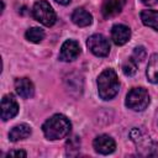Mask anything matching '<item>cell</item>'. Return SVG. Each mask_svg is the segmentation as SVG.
Returning <instances> with one entry per match:
<instances>
[{"label":"cell","instance_id":"obj_12","mask_svg":"<svg viewBox=\"0 0 158 158\" xmlns=\"http://www.w3.org/2000/svg\"><path fill=\"white\" fill-rule=\"evenodd\" d=\"M15 90L22 99H30L35 94V86L28 78H17L15 80Z\"/></svg>","mask_w":158,"mask_h":158},{"label":"cell","instance_id":"obj_10","mask_svg":"<svg viewBox=\"0 0 158 158\" xmlns=\"http://www.w3.org/2000/svg\"><path fill=\"white\" fill-rule=\"evenodd\" d=\"M130 37H131V30L126 25L117 23V25L112 26V28H111V38H112L115 44L122 46L126 42H128Z\"/></svg>","mask_w":158,"mask_h":158},{"label":"cell","instance_id":"obj_5","mask_svg":"<svg viewBox=\"0 0 158 158\" xmlns=\"http://www.w3.org/2000/svg\"><path fill=\"white\" fill-rule=\"evenodd\" d=\"M32 15L38 22H41L42 25L48 26V27L54 25V22L57 20L53 7L46 0H40V1L35 2L33 9H32Z\"/></svg>","mask_w":158,"mask_h":158},{"label":"cell","instance_id":"obj_20","mask_svg":"<svg viewBox=\"0 0 158 158\" xmlns=\"http://www.w3.org/2000/svg\"><path fill=\"white\" fill-rule=\"evenodd\" d=\"M132 58L138 63V62H142L144 58H146V49L144 47L142 46H138L133 49V53H132Z\"/></svg>","mask_w":158,"mask_h":158},{"label":"cell","instance_id":"obj_18","mask_svg":"<svg viewBox=\"0 0 158 158\" xmlns=\"http://www.w3.org/2000/svg\"><path fill=\"white\" fill-rule=\"evenodd\" d=\"M80 149V139L79 137L74 136L67 142V154L68 156H75Z\"/></svg>","mask_w":158,"mask_h":158},{"label":"cell","instance_id":"obj_15","mask_svg":"<svg viewBox=\"0 0 158 158\" xmlns=\"http://www.w3.org/2000/svg\"><path fill=\"white\" fill-rule=\"evenodd\" d=\"M148 81L153 84H158V53L151 56L148 65H147V72H146Z\"/></svg>","mask_w":158,"mask_h":158},{"label":"cell","instance_id":"obj_19","mask_svg":"<svg viewBox=\"0 0 158 158\" xmlns=\"http://www.w3.org/2000/svg\"><path fill=\"white\" fill-rule=\"evenodd\" d=\"M137 62L131 57V58H128L125 63H123V65H122V72H123V74L125 75H127V77H132L136 72H137Z\"/></svg>","mask_w":158,"mask_h":158},{"label":"cell","instance_id":"obj_17","mask_svg":"<svg viewBox=\"0 0 158 158\" xmlns=\"http://www.w3.org/2000/svg\"><path fill=\"white\" fill-rule=\"evenodd\" d=\"M26 38L30 41V42H33V43H40L43 38H44V32L42 28L40 27H32L30 30L26 31Z\"/></svg>","mask_w":158,"mask_h":158},{"label":"cell","instance_id":"obj_6","mask_svg":"<svg viewBox=\"0 0 158 158\" xmlns=\"http://www.w3.org/2000/svg\"><path fill=\"white\" fill-rule=\"evenodd\" d=\"M86 46L90 49V52L98 57H106L110 52L109 40L100 33H95L90 36L86 41Z\"/></svg>","mask_w":158,"mask_h":158},{"label":"cell","instance_id":"obj_16","mask_svg":"<svg viewBox=\"0 0 158 158\" xmlns=\"http://www.w3.org/2000/svg\"><path fill=\"white\" fill-rule=\"evenodd\" d=\"M141 20L144 26H148V27L158 31V11H156V10L141 11Z\"/></svg>","mask_w":158,"mask_h":158},{"label":"cell","instance_id":"obj_9","mask_svg":"<svg viewBox=\"0 0 158 158\" xmlns=\"http://www.w3.org/2000/svg\"><path fill=\"white\" fill-rule=\"evenodd\" d=\"M94 149L100 154H110L116 149L115 141L107 136V135H100L98 136L93 142Z\"/></svg>","mask_w":158,"mask_h":158},{"label":"cell","instance_id":"obj_8","mask_svg":"<svg viewBox=\"0 0 158 158\" xmlns=\"http://www.w3.org/2000/svg\"><path fill=\"white\" fill-rule=\"evenodd\" d=\"M19 112V105L15 100L14 95H5L1 100V118L2 121H7L15 117Z\"/></svg>","mask_w":158,"mask_h":158},{"label":"cell","instance_id":"obj_1","mask_svg":"<svg viewBox=\"0 0 158 158\" xmlns=\"http://www.w3.org/2000/svg\"><path fill=\"white\" fill-rule=\"evenodd\" d=\"M72 128L70 121L62 114H56L52 117H49L42 126V131L47 139L56 141L64 138L69 135Z\"/></svg>","mask_w":158,"mask_h":158},{"label":"cell","instance_id":"obj_2","mask_svg":"<svg viewBox=\"0 0 158 158\" xmlns=\"http://www.w3.org/2000/svg\"><path fill=\"white\" fill-rule=\"evenodd\" d=\"M120 89L117 74L114 69H105L98 78V91L99 96L104 100L114 99Z\"/></svg>","mask_w":158,"mask_h":158},{"label":"cell","instance_id":"obj_21","mask_svg":"<svg viewBox=\"0 0 158 158\" xmlns=\"http://www.w3.org/2000/svg\"><path fill=\"white\" fill-rule=\"evenodd\" d=\"M6 156L7 157H14V156H16V157H26V152L25 151H10Z\"/></svg>","mask_w":158,"mask_h":158},{"label":"cell","instance_id":"obj_13","mask_svg":"<svg viewBox=\"0 0 158 158\" xmlns=\"http://www.w3.org/2000/svg\"><path fill=\"white\" fill-rule=\"evenodd\" d=\"M72 21L79 26V27H86L89 25H91L93 22V16L90 12H88L83 7H78L73 11L72 14Z\"/></svg>","mask_w":158,"mask_h":158},{"label":"cell","instance_id":"obj_11","mask_svg":"<svg viewBox=\"0 0 158 158\" xmlns=\"http://www.w3.org/2000/svg\"><path fill=\"white\" fill-rule=\"evenodd\" d=\"M125 0H104L101 6V12L105 19L114 17L122 11Z\"/></svg>","mask_w":158,"mask_h":158},{"label":"cell","instance_id":"obj_14","mask_svg":"<svg viewBox=\"0 0 158 158\" xmlns=\"http://www.w3.org/2000/svg\"><path fill=\"white\" fill-rule=\"evenodd\" d=\"M31 135V127L27 123H20L16 125L11 128V131L9 132V139L11 142H16L23 138H27Z\"/></svg>","mask_w":158,"mask_h":158},{"label":"cell","instance_id":"obj_3","mask_svg":"<svg viewBox=\"0 0 158 158\" xmlns=\"http://www.w3.org/2000/svg\"><path fill=\"white\" fill-rule=\"evenodd\" d=\"M130 137L132 139V142L136 144L137 151L141 156H152L156 154L154 153V142L152 141V138L146 133L144 130H142L141 127H133L130 132Z\"/></svg>","mask_w":158,"mask_h":158},{"label":"cell","instance_id":"obj_22","mask_svg":"<svg viewBox=\"0 0 158 158\" xmlns=\"http://www.w3.org/2000/svg\"><path fill=\"white\" fill-rule=\"evenodd\" d=\"M54 1L58 2V4H60V5H68L70 2V0H54Z\"/></svg>","mask_w":158,"mask_h":158},{"label":"cell","instance_id":"obj_4","mask_svg":"<svg viewBox=\"0 0 158 158\" xmlns=\"http://www.w3.org/2000/svg\"><path fill=\"white\" fill-rule=\"evenodd\" d=\"M149 104V94L144 88H133L126 96V106L133 111H143Z\"/></svg>","mask_w":158,"mask_h":158},{"label":"cell","instance_id":"obj_7","mask_svg":"<svg viewBox=\"0 0 158 158\" xmlns=\"http://www.w3.org/2000/svg\"><path fill=\"white\" fill-rule=\"evenodd\" d=\"M79 54H80L79 43L74 40H67L60 47L59 59L63 62H72V60L77 59L79 57Z\"/></svg>","mask_w":158,"mask_h":158}]
</instances>
